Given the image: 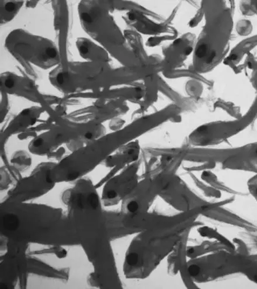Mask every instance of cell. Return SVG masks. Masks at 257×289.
Returning <instances> with one entry per match:
<instances>
[{
  "label": "cell",
  "instance_id": "3",
  "mask_svg": "<svg viewBox=\"0 0 257 289\" xmlns=\"http://www.w3.org/2000/svg\"><path fill=\"white\" fill-rule=\"evenodd\" d=\"M155 127L149 116L141 117L123 128L103 135L56 164L49 174L54 183L77 181L91 172L113 153Z\"/></svg>",
  "mask_w": 257,
  "mask_h": 289
},
{
  "label": "cell",
  "instance_id": "13",
  "mask_svg": "<svg viewBox=\"0 0 257 289\" xmlns=\"http://www.w3.org/2000/svg\"><path fill=\"white\" fill-rule=\"evenodd\" d=\"M77 46L81 56L91 62L107 63L109 60L106 51L91 41L81 38L77 41Z\"/></svg>",
  "mask_w": 257,
  "mask_h": 289
},
{
  "label": "cell",
  "instance_id": "7",
  "mask_svg": "<svg viewBox=\"0 0 257 289\" xmlns=\"http://www.w3.org/2000/svg\"><path fill=\"white\" fill-rule=\"evenodd\" d=\"M28 244L7 240L0 259V289H14L19 284L25 288L28 275Z\"/></svg>",
  "mask_w": 257,
  "mask_h": 289
},
{
  "label": "cell",
  "instance_id": "17",
  "mask_svg": "<svg viewBox=\"0 0 257 289\" xmlns=\"http://www.w3.org/2000/svg\"><path fill=\"white\" fill-rule=\"evenodd\" d=\"M23 2H1L2 23L9 21L17 13Z\"/></svg>",
  "mask_w": 257,
  "mask_h": 289
},
{
  "label": "cell",
  "instance_id": "10",
  "mask_svg": "<svg viewBox=\"0 0 257 289\" xmlns=\"http://www.w3.org/2000/svg\"><path fill=\"white\" fill-rule=\"evenodd\" d=\"M135 165L128 167L121 175L110 180L104 187L102 201L105 205H113L126 198L134 190L136 182Z\"/></svg>",
  "mask_w": 257,
  "mask_h": 289
},
{
  "label": "cell",
  "instance_id": "20",
  "mask_svg": "<svg viewBox=\"0 0 257 289\" xmlns=\"http://www.w3.org/2000/svg\"><path fill=\"white\" fill-rule=\"evenodd\" d=\"M248 67H252V64H251V63H248Z\"/></svg>",
  "mask_w": 257,
  "mask_h": 289
},
{
  "label": "cell",
  "instance_id": "18",
  "mask_svg": "<svg viewBox=\"0 0 257 289\" xmlns=\"http://www.w3.org/2000/svg\"><path fill=\"white\" fill-rule=\"evenodd\" d=\"M191 274L193 275H196L198 274L199 272V267L198 266H192L191 267V270L190 271Z\"/></svg>",
  "mask_w": 257,
  "mask_h": 289
},
{
  "label": "cell",
  "instance_id": "14",
  "mask_svg": "<svg viewBox=\"0 0 257 289\" xmlns=\"http://www.w3.org/2000/svg\"><path fill=\"white\" fill-rule=\"evenodd\" d=\"M118 154L111 156L105 161L108 166H119L130 161L135 160L138 155L136 142H132L122 147Z\"/></svg>",
  "mask_w": 257,
  "mask_h": 289
},
{
  "label": "cell",
  "instance_id": "15",
  "mask_svg": "<svg viewBox=\"0 0 257 289\" xmlns=\"http://www.w3.org/2000/svg\"><path fill=\"white\" fill-rule=\"evenodd\" d=\"M21 178L18 170L12 165H4L1 168V190L9 188L11 185H15Z\"/></svg>",
  "mask_w": 257,
  "mask_h": 289
},
{
  "label": "cell",
  "instance_id": "19",
  "mask_svg": "<svg viewBox=\"0 0 257 289\" xmlns=\"http://www.w3.org/2000/svg\"><path fill=\"white\" fill-rule=\"evenodd\" d=\"M237 57H237L236 54H233L231 55V56H230V59H231V60H232V61H235V60H236Z\"/></svg>",
  "mask_w": 257,
  "mask_h": 289
},
{
  "label": "cell",
  "instance_id": "8",
  "mask_svg": "<svg viewBox=\"0 0 257 289\" xmlns=\"http://www.w3.org/2000/svg\"><path fill=\"white\" fill-rule=\"evenodd\" d=\"M57 163H42L33 169L30 176L21 178L8 192L5 201L28 202L41 197L54 188V183L49 180L51 170Z\"/></svg>",
  "mask_w": 257,
  "mask_h": 289
},
{
  "label": "cell",
  "instance_id": "1",
  "mask_svg": "<svg viewBox=\"0 0 257 289\" xmlns=\"http://www.w3.org/2000/svg\"><path fill=\"white\" fill-rule=\"evenodd\" d=\"M0 234L8 240L28 245H79L67 215L44 204L4 200L0 205Z\"/></svg>",
  "mask_w": 257,
  "mask_h": 289
},
{
  "label": "cell",
  "instance_id": "9",
  "mask_svg": "<svg viewBox=\"0 0 257 289\" xmlns=\"http://www.w3.org/2000/svg\"><path fill=\"white\" fill-rule=\"evenodd\" d=\"M1 91L9 94L23 97L41 105H48L45 96L39 92L32 80L21 78L16 74L6 73L1 76Z\"/></svg>",
  "mask_w": 257,
  "mask_h": 289
},
{
  "label": "cell",
  "instance_id": "16",
  "mask_svg": "<svg viewBox=\"0 0 257 289\" xmlns=\"http://www.w3.org/2000/svg\"><path fill=\"white\" fill-rule=\"evenodd\" d=\"M11 164L12 167L19 171H25L31 167L32 164L31 157L27 152L24 151H17L13 155Z\"/></svg>",
  "mask_w": 257,
  "mask_h": 289
},
{
  "label": "cell",
  "instance_id": "6",
  "mask_svg": "<svg viewBox=\"0 0 257 289\" xmlns=\"http://www.w3.org/2000/svg\"><path fill=\"white\" fill-rule=\"evenodd\" d=\"M6 46L23 63L31 62L44 69L61 63V54L52 42L23 30L12 32L7 38Z\"/></svg>",
  "mask_w": 257,
  "mask_h": 289
},
{
  "label": "cell",
  "instance_id": "5",
  "mask_svg": "<svg viewBox=\"0 0 257 289\" xmlns=\"http://www.w3.org/2000/svg\"><path fill=\"white\" fill-rule=\"evenodd\" d=\"M51 118L56 121L55 125L30 142L28 148L32 154L49 156L64 144L72 152L105 133L104 127L100 122H75L59 114Z\"/></svg>",
  "mask_w": 257,
  "mask_h": 289
},
{
  "label": "cell",
  "instance_id": "12",
  "mask_svg": "<svg viewBox=\"0 0 257 289\" xmlns=\"http://www.w3.org/2000/svg\"><path fill=\"white\" fill-rule=\"evenodd\" d=\"M28 274L62 280H67L68 278V273L66 269L55 268L40 259L29 256Z\"/></svg>",
  "mask_w": 257,
  "mask_h": 289
},
{
  "label": "cell",
  "instance_id": "4",
  "mask_svg": "<svg viewBox=\"0 0 257 289\" xmlns=\"http://www.w3.org/2000/svg\"><path fill=\"white\" fill-rule=\"evenodd\" d=\"M112 6L111 2H81L79 6L81 23L90 35L126 67L140 66L141 63L127 46L125 36L120 32L109 15Z\"/></svg>",
  "mask_w": 257,
  "mask_h": 289
},
{
  "label": "cell",
  "instance_id": "2",
  "mask_svg": "<svg viewBox=\"0 0 257 289\" xmlns=\"http://www.w3.org/2000/svg\"><path fill=\"white\" fill-rule=\"evenodd\" d=\"M62 202L67 207V217L92 265L113 254L106 212L93 182L86 177L76 181L64 191Z\"/></svg>",
  "mask_w": 257,
  "mask_h": 289
},
{
  "label": "cell",
  "instance_id": "11",
  "mask_svg": "<svg viewBox=\"0 0 257 289\" xmlns=\"http://www.w3.org/2000/svg\"><path fill=\"white\" fill-rule=\"evenodd\" d=\"M42 107H35L25 109L13 120L6 129L2 131L1 137L2 153L8 140L12 136L23 132L29 127L35 124L44 110Z\"/></svg>",
  "mask_w": 257,
  "mask_h": 289
}]
</instances>
